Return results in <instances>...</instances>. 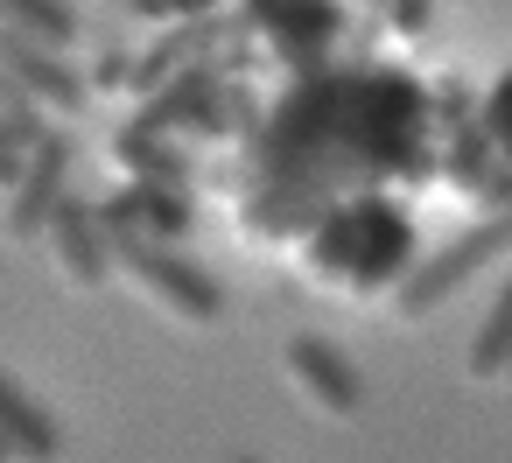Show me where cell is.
Listing matches in <instances>:
<instances>
[{"label": "cell", "instance_id": "1", "mask_svg": "<svg viewBox=\"0 0 512 463\" xmlns=\"http://www.w3.org/2000/svg\"><path fill=\"white\" fill-rule=\"evenodd\" d=\"M106 246H113V267L127 274V288L148 309H162L169 323H183V330H218L225 323V288L204 267H190L176 246H155V239H106Z\"/></svg>", "mask_w": 512, "mask_h": 463}, {"label": "cell", "instance_id": "2", "mask_svg": "<svg viewBox=\"0 0 512 463\" xmlns=\"http://www.w3.org/2000/svg\"><path fill=\"white\" fill-rule=\"evenodd\" d=\"M505 253H512V204H505V211H491L484 225L456 232L428 267H414V274L393 288V316H400V323H421L428 309H442L456 288H470V281H477L491 260H505Z\"/></svg>", "mask_w": 512, "mask_h": 463}, {"label": "cell", "instance_id": "3", "mask_svg": "<svg viewBox=\"0 0 512 463\" xmlns=\"http://www.w3.org/2000/svg\"><path fill=\"white\" fill-rule=\"evenodd\" d=\"M281 372H288V386H295L316 414H330V421H358V414H365V379H358V365H351L330 337L295 330V337L281 344Z\"/></svg>", "mask_w": 512, "mask_h": 463}, {"label": "cell", "instance_id": "4", "mask_svg": "<svg viewBox=\"0 0 512 463\" xmlns=\"http://www.w3.org/2000/svg\"><path fill=\"white\" fill-rule=\"evenodd\" d=\"M0 78L36 113H85V78L64 64V50H43L15 29H0Z\"/></svg>", "mask_w": 512, "mask_h": 463}, {"label": "cell", "instance_id": "5", "mask_svg": "<svg viewBox=\"0 0 512 463\" xmlns=\"http://www.w3.org/2000/svg\"><path fill=\"white\" fill-rule=\"evenodd\" d=\"M43 239H50V260H57V274L78 288V295H99L106 281H113V246H106V232H99V211L85 204V197H57V211H50V225H43Z\"/></svg>", "mask_w": 512, "mask_h": 463}, {"label": "cell", "instance_id": "6", "mask_svg": "<svg viewBox=\"0 0 512 463\" xmlns=\"http://www.w3.org/2000/svg\"><path fill=\"white\" fill-rule=\"evenodd\" d=\"M64 190H71V141L43 127V141L22 155V169L8 183V232L15 239H43V225H50Z\"/></svg>", "mask_w": 512, "mask_h": 463}, {"label": "cell", "instance_id": "7", "mask_svg": "<svg viewBox=\"0 0 512 463\" xmlns=\"http://www.w3.org/2000/svg\"><path fill=\"white\" fill-rule=\"evenodd\" d=\"M99 211V232L106 239H155V246H176L190 232V204L169 190V183H127L120 197L92 204Z\"/></svg>", "mask_w": 512, "mask_h": 463}, {"label": "cell", "instance_id": "8", "mask_svg": "<svg viewBox=\"0 0 512 463\" xmlns=\"http://www.w3.org/2000/svg\"><path fill=\"white\" fill-rule=\"evenodd\" d=\"M225 43V15H204V22H169V36L148 50V57H134L127 64V92H162L169 78H183L190 64H204L211 50Z\"/></svg>", "mask_w": 512, "mask_h": 463}, {"label": "cell", "instance_id": "9", "mask_svg": "<svg viewBox=\"0 0 512 463\" xmlns=\"http://www.w3.org/2000/svg\"><path fill=\"white\" fill-rule=\"evenodd\" d=\"M0 442H8L15 463H57V456H64L57 414H50L43 400H29V386L8 379V372H0Z\"/></svg>", "mask_w": 512, "mask_h": 463}, {"label": "cell", "instance_id": "10", "mask_svg": "<svg viewBox=\"0 0 512 463\" xmlns=\"http://www.w3.org/2000/svg\"><path fill=\"white\" fill-rule=\"evenodd\" d=\"M211 99H218V71H211V64H190L183 78H169V92H148V106H141V127H148V134L190 127L197 113H211Z\"/></svg>", "mask_w": 512, "mask_h": 463}, {"label": "cell", "instance_id": "11", "mask_svg": "<svg viewBox=\"0 0 512 463\" xmlns=\"http://www.w3.org/2000/svg\"><path fill=\"white\" fill-rule=\"evenodd\" d=\"M0 29H15L43 50H71L78 43V8L71 0H0Z\"/></svg>", "mask_w": 512, "mask_h": 463}, {"label": "cell", "instance_id": "12", "mask_svg": "<svg viewBox=\"0 0 512 463\" xmlns=\"http://www.w3.org/2000/svg\"><path fill=\"white\" fill-rule=\"evenodd\" d=\"M113 162H120L134 183H183V155L169 148V134H148L141 120L113 134Z\"/></svg>", "mask_w": 512, "mask_h": 463}, {"label": "cell", "instance_id": "13", "mask_svg": "<svg viewBox=\"0 0 512 463\" xmlns=\"http://www.w3.org/2000/svg\"><path fill=\"white\" fill-rule=\"evenodd\" d=\"M505 365H512V281H505V295L491 302V316L477 323L463 372H470V379H505Z\"/></svg>", "mask_w": 512, "mask_h": 463}, {"label": "cell", "instance_id": "14", "mask_svg": "<svg viewBox=\"0 0 512 463\" xmlns=\"http://www.w3.org/2000/svg\"><path fill=\"white\" fill-rule=\"evenodd\" d=\"M477 134H484L498 155H512V71L491 85V99H484V113H477Z\"/></svg>", "mask_w": 512, "mask_h": 463}, {"label": "cell", "instance_id": "15", "mask_svg": "<svg viewBox=\"0 0 512 463\" xmlns=\"http://www.w3.org/2000/svg\"><path fill=\"white\" fill-rule=\"evenodd\" d=\"M127 15H141V22H204V15H225V0H127Z\"/></svg>", "mask_w": 512, "mask_h": 463}, {"label": "cell", "instance_id": "16", "mask_svg": "<svg viewBox=\"0 0 512 463\" xmlns=\"http://www.w3.org/2000/svg\"><path fill=\"white\" fill-rule=\"evenodd\" d=\"M127 64H134V57H120V50H106V57L92 64V78H85V92H127Z\"/></svg>", "mask_w": 512, "mask_h": 463}, {"label": "cell", "instance_id": "17", "mask_svg": "<svg viewBox=\"0 0 512 463\" xmlns=\"http://www.w3.org/2000/svg\"><path fill=\"white\" fill-rule=\"evenodd\" d=\"M386 15H393L400 29H421V22H428V0H386Z\"/></svg>", "mask_w": 512, "mask_h": 463}, {"label": "cell", "instance_id": "18", "mask_svg": "<svg viewBox=\"0 0 512 463\" xmlns=\"http://www.w3.org/2000/svg\"><path fill=\"white\" fill-rule=\"evenodd\" d=\"M15 169H22V155H8V148H0V190L15 183Z\"/></svg>", "mask_w": 512, "mask_h": 463}, {"label": "cell", "instance_id": "19", "mask_svg": "<svg viewBox=\"0 0 512 463\" xmlns=\"http://www.w3.org/2000/svg\"><path fill=\"white\" fill-rule=\"evenodd\" d=\"M0 463H15V456H8V442H0Z\"/></svg>", "mask_w": 512, "mask_h": 463}, {"label": "cell", "instance_id": "20", "mask_svg": "<svg viewBox=\"0 0 512 463\" xmlns=\"http://www.w3.org/2000/svg\"><path fill=\"white\" fill-rule=\"evenodd\" d=\"M225 463H253V456H225Z\"/></svg>", "mask_w": 512, "mask_h": 463}, {"label": "cell", "instance_id": "21", "mask_svg": "<svg viewBox=\"0 0 512 463\" xmlns=\"http://www.w3.org/2000/svg\"><path fill=\"white\" fill-rule=\"evenodd\" d=\"M505 379H512V365H505Z\"/></svg>", "mask_w": 512, "mask_h": 463}]
</instances>
